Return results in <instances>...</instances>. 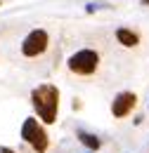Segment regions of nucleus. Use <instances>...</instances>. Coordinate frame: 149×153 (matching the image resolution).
Instances as JSON below:
<instances>
[{"label": "nucleus", "mask_w": 149, "mask_h": 153, "mask_svg": "<svg viewBox=\"0 0 149 153\" xmlns=\"http://www.w3.org/2000/svg\"><path fill=\"white\" fill-rule=\"evenodd\" d=\"M31 104L36 108L38 118L45 125H52L57 120V111H59V90L55 85H38L31 92Z\"/></svg>", "instance_id": "nucleus-1"}, {"label": "nucleus", "mask_w": 149, "mask_h": 153, "mask_svg": "<svg viewBox=\"0 0 149 153\" xmlns=\"http://www.w3.org/2000/svg\"><path fill=\"white\" fill-rule=\"evenodd\" d=\"M99 66V54L95 50H78L69 57V71L76 76H93Z\"/></svg>", "instance_id": "nucleus-3"}, {"label": "nucleus", "mask_w": 149, "mask_h": 153, "mask_svg": "<svg viewBox=\"0 0 149 153\" xmlns=\"http://www.w3.org/2000/svg\"><path fill=\"white\" fill-rule=\"evenodd\" d=\"M116 38H118L121 45H126V47H135V45L140 42V36H137L135 31H130V28H118V31H116Z\"/></svg>", "instance_id": "nucleus-6"}, {"label": "nucleus", "mask_w": 149, "mask_h": 153, "mask_svg": "<svg viewBox=\"0 0 149 153\" xmlns=\"http://www.w3.org/2000/svg\"><path fill=\"white\" fill-rule=\"evenodd\" d=\"M47 42H50L47 33H45L43 28H33V31L24 38V42H21V54H24V57H38V54H43V52L47 50Z\"/></svg>", "instance_id": "nucleus-4"}, {"label": "nucleus", "mask_w": 149, "mask_h": 153, "mask_svg": "<svg viewBox=\"0 0 149 153\" xmlns=\"http://www.w3.org/2000/svg\"><path fill=\"white\" fill-rule=\"evenodd\" d=\"M21 139L26 144H31V149L38 153L47 151V132H45V127L38 123L36 118H26L24 120V125H21Z\"/></svg>", "instance_id": "nucleus-2"}, {"label": "nucleus", "mask_w": 149, "mask_h": 153, "mask_svg": "<svg viewBox=\"0 0 149 153\" xmlns=\"http://www.w3.org/2000/svg\"><path fill=\"white\" fill-rule=\"evenodd\" d=\"M0 153H14L12 149H7V146H0Z\"/></svg>", "instance_id": "nucleus-8"}, {"label": "nucleus", "mask_w": 149, "mask_h": 153, "mask_svg": "<svg viewBox=\"0 0 149 153\" xmlns=\"http://www.w3.org/2000/svg\"><path fill=\"white\" fill-rule=\"evenodd\" d=\"M142 5H149V0H142Z\"/></svg>", "instance_id": "nucleus-9"}, {"label": "nucleus", "mask_w": 149, "mask_h": 153, "mask_svg": "<svg viewBox=\"0 0 149 153\" xmlns=\"http://www.w3.org/2000/svg\"><path fill=\"white\" fill-rule=\"evenodd\" d=\"M135 104H137V97L132 94V92H118V94L114 97V104H111L114 118H126L135 108Z\"/></svg>", "instance_id": "nucleus-5"}, {"label": "nucleus", "mask_w": 149, "mask_h": 153, "mask_svg": "<svg viewBox=\"0 0 149 153\" xmlns=\"http://www.w3.org/2000/svg\"><path fill=\"white\" fill-rule=\"evenodd\" d=\"M78 139L88 146V149H93V151H97L99 146H102V141L95 137V134H90V132H83V130H78Z\"/></svg>", "instance_id": "nucleus-7"}]
</instances>
